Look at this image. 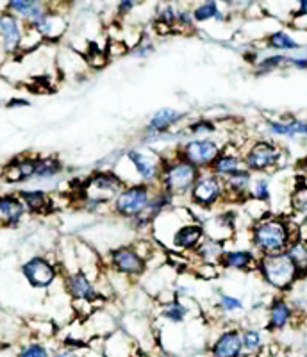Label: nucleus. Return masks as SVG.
Masks as SVG:
<instances>
[{"instance_id": "1", "label": "nucleus", "mask_w": 307, "mask_h": 357, "mask_svg": "<svg viewBox=\"0 0 307 357\" xmlns=\"http://www.w3.org/2000/svg\"><path fill=\"white\" fill-rule=\"evenodd\" d=\"M300 238V225L284 215H267L248 227V243L259 256L283 254Z\"/></svg>"}, {"instance_id": "2", "label": "nucleus", "mask_w": 307, "mask_h": 357, "mask_svg": "<svg viewBox=\"0 0 307 357\" xmlns=\"http://www.w3.org/2000/svg\"><path fill=\"white\" fill-rule=\"evenodd\" d=\"M255 273L277 295H287L293 289V286L302 279L299 266L287 256V252L271 254V256H259L257 272Z\"/></svg>"}, {"instance_id": "3", "label": "nucleus", "mask_w": 307, "mask_h": 357, "mask_svg": "<svg viewBox=\"0 0 307 357\" xmlns=\"http://www.w3.org/2000/svg\"><path fill=\"white\" fill-rule=\"evenodd\" d=\"M175 146L172 149L170 155L161 154L163 167L161 177H159V188L165 190L166 193H170L175 200L182 199V197L188 199L191 188L195 186L198 175H200V170L179 158L177 152H175Z\"/></svg>"}, {"instance_id": "4", "label": "nucleus", "mask_w": 307, "mask_h": 357, "mask_svg": "<svg viewBox=\"0 0 307 357\" xmlns=\"http://www.w3.org/2000/svg\"><path fill=\"white\" fill-rule=\"evenodd\" d=\"M286 158V151L270 138L254 139L243 149V165L254 175H268L280 170Z\"/></svg>"}, {"instance_id": "5", "label": "nucleus", "mask_w": 307, "mask_h": 357, "mask_svg": "<svg viewBox=\"0 0 307 357\" xmlns=\"http://www.w3.org/2000/svg\"><path fill=\"white\" fill-rule=\"evenodd\" d=\"M156 190L158 186L143 183L127 184L111 204V213L127 222H133L134 218L147 215Z\"/></svg>"}, {"instance_id": "6", "label": "nucleus", "mask_w": 307, "mask_h": 357, "mask_svg": "<svg viewBox=\"0 0 307 357\" xmlns=\"http://www.w3.org/2000/svg\"><path fill=\"white\" fill-rule=\"evenodd\" d=\"M105 268L117 275L126 277L130 282L142 279L149 272V264L140 256V252L133 243L118 245V247L111 248L105 257Z\"/></svg>"}, {"instance_id": "7", "label": "nucleus", "mask_w": 307, "mask_h": 357, "mask_svg": "<svg viewBox=\"0 0 307 357\" xmlns=\"http://www.w3.org/2000/svg\"><path fill=\"white\" fill-rule=\"evenodd\" d=\"M223 145L225 143L216 138H188L175 146V152L179 158L190 162L191 167L198 168L200 172H207L222 152Z\"/></svg>"}, {"instance_id": "8", "label": "nucleus", "mask_w": 307, "mask_h": 357, "mask_svg": "<svg viewBox=\"0 0 307 357\" xmlns=\"http://www.w3.org/2000/svg\"><path fill=\"white\" fill-rule=\"evenodd\" d=\"M223 197H225V188H223V178L216 177L211 172H200L197 183L190 191V204L193 209H202V211L213 213L216 207L223 206Z\"/></svg>"}, {"instance_id": "9", "label": "nucleus", "mask_w": 307, "mask_h": 357, "mask_svg": "<svg viewBox=\"0 0 307 357\" xmlns=\"http://www.w3.org/2000/svg\"><path fill=\"white\" fill-rule=\"evenodd\" d=\"M127 184L120 178V175L113 168H104V170H95L88 175L79 186L81 197H91V199L104 200V202L113 204Z\"/></svg>"}, {"instance_id": "10", "label": "nucleus", "mask_w": 307, "mask_h": 357, "mask_svg": "<svg viewBox=\"0 0 307 357\" xmlns=\"http://www.w3.org/2000/svg\"><path fill=\"white\" fill-rule=\"evenodd\" d=\"M127 161L136 172L140 183L150 184V186H159V177H161L163 155L156 149L150 146H133L127 149L126 154Z\"/></svg>"}, {"instance_id": "11", "label": "nucleus", "mask_w": 307, "mask_h": 357, "mask_svg": "<svg viewBox=\"0 0 307 357\" xmlns=\"http://www.w3.org/2000/svg\"><path fill=\"white\" fill-rule=\"evenodd\" d=\"M20 272L34 289H49L59 279L61 264L47 256H31L20 264Z\"/></svg>"}, {"instance_id": "12", "label": "nucleus", "mask_w": 307, "mask_h": 357, "mask_svg": "<svg viewBox=\"0 0 307 357\" xmlns=\"http://www.w3.org/2000/svg\"><path fill=\"white\" fill-rule=\"evenodd\" d=\"M63 288L72 298V304H91L98 307V304L105 301L97 282L81 270L63 273Z\"/></svg>"}, {"instance_id": "13", "label": "nucleus", "mask_w": 307, "mask_h": 357, "mask_svg": "<svg viewBox=\"0 0 307 357\" xmlns=\"http://www.w3.org/2000/svg\"><path fill=\"white\" fill-rule=\"evenodd\" d=\"M59 8L61 4H49V9L41 17H38L31 24H25L29 29H34L36 33H40L45 43H57L68 31V20L65 13L59 11Z\"/></svg>"}, {"instance_id": "14", "label": "nucleus", "mask_w": 307, "mask_h": 357, "mask_svg": "<svg viewBox=\"0 0 307 357\" xmlns=\"http://www.w3.org/2000/svg\"><path fill=\"white\" fill-rule=\"evenodd\" d=\"M25 29L24 20L0 6V50L8 57H17L20 54Z\"/></svg>"}, {"instance_id": "15", "label": "nucleus", "mask_w": 307, "mask_h": 357, "mask_svg": "<svg viewBox=\"0 0 307 357\" xmlns=\"http://www.w3.org/2000/svg\"><path fill=\"white\" fill-rule=\"evenodd\" d=\"M202 225L206 238L229 245L238 234V213L222 207L220 211H213V215L207 216Z\"/></svg>"}, {"instance_id": "16", "label": "nucleus", "mask_w": 307, "mask_h": 357, "mask_svg": "<svg viewBox=\"0 0 307 357\" xmlns=\"http://www.w3.org/2000/svg\"><path fill=\"white\" fill-rule=\"evenodd\" d=\"M297 314L293 304L286 295H275L267 305V320H264L263 329L270 334L283 333L297 320Z\"/></svg>"}, {"instance_id": "17", "label": "nucleus", "mask_w": 307, "mask_h": 357, "mask_svg": "<svg viewBox=\"0 0 307 357\" xmlns=\"http://www.w3.org/2000/svg\"><path fill=\"white\" fill-rule=\"evenodd\" d=\"M38 167V154H20L9 159L2 167L0 178L6 184H24L34 181Z\"/></svg>"}, {"instance_id": "18", "label": "nucleus", "mask_w": 307, "mask_h": 357, "mask_svg": "<svg viewBox=\"0 0 307 357\" xmlns=\"http://www.w3.org/2000/svg\"><path fill=\"white\" fill-rule=\"evenodd\" d=\"M209 357H245L241 327L229 325L220 331L209 343Z\"/></svg>"}, {"instance_id": "19", "label": "nucleus", "mask_w": 307, "mask_h": 357, "mask_svg": "<svg viewBox=\"0 0 307 357\" xmlns=\"http://www.w3.org/2000/svg\"><path fill=\"white\" fill-rule=\"evenodd\" d=\"M204 240H206V231H204L202 222L190 220V222L182 223L177 232L172 236L168 247L177 252V254H190L191 256Z\"/></svg>"}, {"instance_id": "20", "label": "nucleus", "mask_w": 307, "mask_h": 357, "mask_svg": "<svg viewBox=\"0 0 307 357\" xmlns=\"http://www.w3.org/2000/svg\"><path fill=\"white\" fill-rule=\"evenodd\" d=\"M259 254L252 247L248 248H230L223 252L220 268L223 272H238V273H250L257 272Z\"/></svg>"}, {"instance_id": "21", "label": "nucleus", "mask_w": 307, "mask_h": 357, "mask_svg": "<svg viewBox=\"0 0 307 357\" xmlns=\"http://www.w3.org/2000/svg\"><path fill=\"white\" fill-rule=\"evenodd\" d=\"M264 129L274 138H307V120L293 116V114L280 118H267Z\"/></svg>"}, {"instance_id": "22", "label": "nucleus", "mask_w": 307, "mask_h": 357, "mask_svg": "<svg viewBox=\"0 0 307 357\" xmlns=\"http://www.w3.org/2000/svg\"><path fill=\"white\" fill-rule=\"evenodd\" d=\"M241 168H245V165H243V149L239 146V143L229 142L223 145L222 152L218 154V158L214 159L207 172H211V174L220 178H225L234 174V172L241 170Z\"/></svg>"}, {"instance_id": "23", "label": "nucleus", "mask_w": 307, "mask_h": 357, "mask_svg": "<svg viewBox=\"0 0 307 357\" xmlns=\"http://www.w3.org/2000/svg\"><path fill=\"white\" fill-rule=\"evenodd\" d=\"M254 174L248 172L247 168L234 172L232 175L223 178V188H225V197H223V206L229 202H248V191H250ZM222 206V207H223Z\"/></svg>"}, {"instance_id": "24", "label": "nucleus", "mask_w": 307, "mask_h": 357, "mask_svg": "<svg viewBox=\"0 0 307 357\" xmlns=\"http://www.w3.org/2000/svg\"><path fill=\"white\" fill-rule=\"evenodd\" d=\"M140 343L123 329H117L113 334L104 337L102 357H140Z\"/></svg>"}, {"instance_id": "25", "label": "nucleus", "mask_w": 307, "mask_h": 357, "mask_svg": "<svg viewBox=\"0 0 307 357\" xmlns=\"http://www.w3.org/2000/svg\"><path fill=\"white\" fill-rule=\"evenodd\" d=\"M186 118V111H179L175 109V107H161V109L154 111V113L150 114L143 132H172V130L179 129V126H181Z\"/></svg>"}, {"instance_id": "26", "label": "nucleus", "mask_w": 307, "mask_h": 357, "mask_svg": "<svg viewBox=\"0 0 307 357\" xmlns=\"http://www.w3.org/2000/svg\"><path fill=\"white\" fill-rule=\"evenodd\" d=\"M264 49L271 50L275 54H287L291 52H307V43H302L293 33L286 29H277L267 34L264 38Z\"/></svg>"}, {"instance_id": "27", "label": "nucleus", "mask_w": 307, "mask_h": 357, "mask_svg": "<svg viewBox=\"0 0 307 357\" xmlns=\"http://www.w3.org/2000/svg\"><path fill=\"white\" fill-rule=\"evenodd\" d=\"M27 215L24 202L17 193H0V222L8 229H17Z\"/></svg>"}, {"instance_id": "28", "label": "nucleus", "mask_w": 307, "mask_h": 357, "mask_svg": "<svg viewBox=\"0 0 307 357\" xmlns=\"http://www.w3.org/2000/svg\"><path fill=\"white\" fill-rule=\"evenodd\" d=\"M17 195L24 202L29 215L47 216L54 211L52 197L45 190H38V188H34V190H18Z\"/></svg>"}, {"instance_id": "29", "label": "nucleus", "mask_w": 307, "mask_h": 357, "mask_svg": "<svg viewBox=\"0 0 307 357\" xmlns=\"http://www.w3.org/2000/svg\"><path fill=\"white\" fill-rule=\"evenodd\" d=\"M191 298H175L165 305H159L158 318L168 325H184L188 318L193 317L190 311Z\"/></svg>"}, {"instance_id": "30", "label": "nucleus", "mask_w": 307, "mask_h": 357, "mask_svg": "<svg viewBox=\"0 0 307 357\" xmlns=\"http://www.w3.org/2000/svg\"><path fill=\"white\" fill-rule=\"evenodd\" d=\"M2 8L6 11L17 15L20 20H24V24H31L33 20H36L38 17H41L47 9H49V2H40V0H11V2H6Z\"/></svg>"}, {"instance_id": "31", "label": "nucleus", "mask_w": 307, "mask_h": 357, "mask_svg": "<svg viewBox=\"0 0 307 357\" xmlns=\"http://www.w3.org/2000/svg\"><path fill=\"white\" fill-rule=\"evenodd\" d=\"M65 165L57 155H38L34 183H52L63 175Z\"/></svg>"}, {"instance_id": "32", "label": "nucleus", "mask_w": 307, "mask_h": 357, "mask_svg": "<svg viewBox=\"0 0 307 357\" xmlns=\"http://www.w3.org/2000/svg\"><path fill=\"white\" fill-rule=\"evenodd\" d=\"M291 218L297 220V225L307 223V178H302L293 186L290 193Z\"/></svg>"}, {"instance_id": "33", "label": "nucleus", "mask_w": 307, "mask_h": 357, "mask_svg": "<svg viewBox=\"0 0 307 357\" xmlns=\"http://www.w3.org/2000/svg\"><path fill=\"white\" fill-rule=\"evenodd\" d=\"M193 11L195 24H206V22H227V13L223 11L220 2L216 0H206V2H200V4H195L191 8Z\"/></svg>"}, {"instance_id": "34", "label": "nucleus", "mask_w": 307, "mask_h": 357, "mask_svg": "<svg viewBox=\"0 0 307 357\" xmlns=\"http://www.w3.org/2000/svg\"><path fill=\"white\" fill-rule=\"evenodd\" d=\"M225 250H227L225 243H220V241H214V240H209V238H206L202 243L198 245L197 250L191 254V257L197 259V263H202V264H220L223 252Z\"/></svg>"}, {"instance_id": "35", "label": "nucleus", "mask_w": 307, "mask_h": 357, "mask_svg": "<svg viewBox=\"0 0 307 357\" xmlns=\"http://www.w3.org/2000/svg\"><path fill=\"white\" fill-rule=\"evenodd\" d=\"M241 337L245 357L257 356L268 347L264 343V331H261V327H255V325H248V327L241 329Z\"/></svg>"}, {"instance_id": "36", "label": "nucleus", "mask_w": 307, "mask_h": 357, "mask_svg": "<svg viewBox=\"0 0 307 357\" xmlns=\"http://www.w3.org/2000/svg\"><path fill=\"white\" fill-rule=\"evenodd\" d=\"M188 138H214V134L218 132V122L209 116H198L190 120L184 126Z\"/></svg>"}, {"instance_id": "37", "label": "nucleus", "mask_w": 307, "mask_h": 357, "mask_svg": "<svg viewBox=\"0 0 307 357\" xmlns=\"http://www.w3.org/2000/svg\"><path fill=\"white\" fill-rule=\"evenodd\" d=\"M287 68V54H267V56H261L257 63L252 66L254 70V75H268V73H274L277 70Z\"/></svg>"}, {"instance_id": "38", "label": "nucleus", "mask_w": 307, "mask_h": 357, "mask_svg": "<svg viewBox=\"0 0 307 357\" xmlns=\"http://www.w3.org/2000/svg\"><path fill=\"white\" fill-rule=\"evenodd\" d=\"M248 200L261 202L270 206L271 202V184L267 175H254L250 191H248Z\"/></svg>"}, {"instance_id": "39", "label": "nucleus", "mask_w": 307, "mask_h": 357, "mask_svg": "<svg viewBox=\"0 0 307 357\" xmlns=\"http://www.w3.org/2000/svg\"><path fill=\"white\" fill-rule=\"evenodd\" d=\"M286 252H287V256L295 261V264L299 266L302 279L304 277H307V243L306 241H304L302 238H299V240H295L290 245V248H287Z\"/></svg>"}, {"instance_id": "40", "label": "nucleus", "mask_w": 307, "mask_h": 357, "mask_svg": "<svg viewBox=\"0 0 307 357\" xmlns=\"http://www.w3.org/2000/svg\"><path fill=\"white\" fill-rule=\"evenodd\" d=\"M17 357H52V352L41 340H31L27 343H22Z\"/></svg>"}, {"instance_id": "41", "label": "nucleus", "mask_w": 307, "mask_h": 357, "mask_svg": "<svg viewBox=\"0 0 307 357\" xmlns=\"http://www.w3.org/2000/svg\"><path fill=\"white\" fill-rule=\"evenodd\" d=\"M216 309H218L222 314H234V312L243 311L245 305H243V301L239 296L220 291L218 301H216Z\"/></svg>"}, {"instance_id": "42", "label": "nucleus", "mask_w": 307, "mask_h": 357, "mask_svg": "<svg viewBox=\"0 0 307 357\" xmlns=\"http://www.w3.org/2000/svg\"><path fill=\"white\" fill-rule=\"evenodd\" d=\"M193 6H181L177 11V24H175V31L174 33H193L195 29V18H193V11H191Z\"/></svg>"}, {"instance_id": "43", "label": "nucleus", "mask_w": 307, "mask_h": 357, "mask_svg": "<svg viewBox=\"0 0 307 357\" xmlns=\"http://www.w3.org/2000/svg\"><path fill=\"white\" fill-rule=\"evenodd\" d=\"M154 52H156V45H154V40L150 38L149 31H145L142 36V40L134 45L129 54L133 57H136V59H149Z\"/></svg>"}, {"instance_id": "44", "label": "nucleus", "mask_w": 307, "mask_h": 357, "mask_svg": "<svg viewBox=\"0 0 307 357\" xmlns=\"http://www.w3.org/2000/svg\"><path fill=\"white\" fill-rule=\"evenodd\" d=\"M104 47H105V54H107V57H110V61L111 59H118V57H126L127 54L130 52L129 45H127L123 40H110Z\"/></svg>"}, {"instance_id": "45", "label": "nucleus", "mask_w": 307, "mask_h": 357, "mask_svg": "<svg viewBox=\"0 0 307 357\" xmlns=\"http://www.w3.org/2000/svg\"><path fill=\"white\" fill-rule=\"evenodd\" d=\"M137 2H134V0H120L117 6H114V13H117V18H120V20H123V18L130 17L133 15L134 9L137 8Z\"/></svg>"}, {"instance_id": "46", "label": "nucleus", "mask_w": 307, "mask_h": 357, "mask_svg": "<svg viewBox=\"0 0 307 357\" xmlns=\"http://www.w3.org/2000/svg\"><path fill=\"white\" fill-rule=\"evenodd\" d=\"M287 68L300 70V72H307V52L297 54V56H287Z\"/></svg>"}, {"instance_id": "47", "label": "nucleus", "mask_w": 307, "mask_h": 357, "mask_svg": "<svg viewBox=\"0 0 307 357\" xmlns=\"http://www.w3.org/2000/svg\"><path fill=\"white\" fill-rule=\"evenodd\" d=\"M299 20H307V0H300L291 11V24H297Z\"/></svg>"}, {"instance_id": "48", "label": "nucleus", "mask_w": 307, "mask_h": 357, "mask_svg": "<svg viewBox=\"0 0 307 357\" xmlns=\"http://www.w3.org/2000/svg\"><path fill=\"white\" fill-rule=\"evenodd\" d=\"M29 106H31V100L22 97H13L11 100H8V104H6L8 109H17V107H29Z\"/></svg>"}, {"instance_id": "49", "label": "nucleus", "mask_w": 307, "mask_h": 357, "mask_svg": "<svg viewBox=\"0 0 307 357\" xmlns=\"http://www.w3.org/2000/svg\"><path fill=\"white\" fill-rule=\"evenodd\" d=\"M84 352H79V350H72V349H65V347H61L57 349L56 352L52 354V357H82Z\"/></svg>"}, {"instance_id": "50", "label": "nucleus", "mask_w": 307, "mask_h": 357, "mask_svg": "<svg viewBox=\"0 0 307 357\" xmlns=\"http://www.w3.org/2000/svg\"><path fill=\"white\" fill-rule=\"evenodd\" d=\"M297 167H299V172L304 175V178H307V155H304V158L300 159Z\"/></svg>"}, {"instance_id": "51", "label": "nucleus", "mask_w": 307, "mask_h": 357, "mask_svg": "<svg viewBox=\"0 0 307 357\" xmlns=\"http://www.w3.org/2000/svg\"><path fill=\"white\" fill-rule=\"evenodd\" d=\"M252 357H277V356H274V354H270V352H268V347H267V349H264L263 352H261V354H257V356H252Z\"/></svg>"}]
</instances>
